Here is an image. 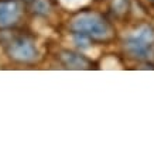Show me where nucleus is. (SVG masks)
<instances>
[{
	"label": "nucleus",
	"instance_id": "nucleus-1",
	"mask_svg": "<svg viewBox=\"0 0 154 154\" xmlns=\"http://www.w3.org/2000/svg\"><path fill=\"white\" fill-rule=\"evenodd\" d=\"M69 27L74 31V34H82L94 41L106 42L115 37V30H113L112 24L102 14L94 13V11L92 13L82 11V13L76 14L71 20Z\"/></svg>",
	"mask_w": 154,
	"mask_h": 154
},
{
	"label": "nucleus",
	"instance_id": "nucleus-2",
	"mask_svg": "<svg viewBox=\"0 0 154 154\" xmlns=\"http://www.w3.org/2000/svg\"><path fill=\"white\" fill-rule=\"evenodd\" d=\"M0 44L5 45L7 55L16 62L31 64L38 58L35 41L28 34L19 31H0Z\"/></svg>",
	"mask_w": 154,
	"mask_h": 154
},
{
	"label": "nucleus",
	"instance_id": "nucleus-3",
	"mask_svg": "<svg viewBox=\"0 0 154 154\" xmlns=\"http://www.w3.org/2000/svg\"><path fill=\"white\" fill-rule=\"evenodd\" d=\"M123 48L133 60H151L154 57V27L150 24H143L134 34L125 38Z\"/></svg>",
	"mask_w": 154,
	"mask_h": 154
},
{
	"label": "nucleus",
	"instance_id": "nucleus-4",
	"mask_svg": "<svg viewBox=\"0 0 154 154\" xmlns=\"http://www.w3.org/2000/svg\"><path fill=\"white\" fill-rule=\"evenodd\" d=\"M24 13L23 0H0V27H13Z\"/></svg>",
	"mask_w": 154,
	"mask_h": 154
},
{
	"label": "nucleus",
	"instance_id": "nucleus-5",
	"mask_svg": "<svg viewBox=\"0 0 154 154\" xmlns=\"http://www.w3.org/2000/svg\"><path fill=\"white\" fill-rule=\"evenodd\" d=\"M60 62L68 69H91L94 62L79 52H74L69 50H64L60 52Z\"/></svg>",
	"mask_w": 154,
	"mask_h": 154
},
{
	"label": "nucleus",
	"instance_id": "nucleus-6",
	"mask_svg": "<svg viewBox=\"0 0 154 154\" xmlns=\"http://www.w3.org/2000/svg\"><path fill=\"white\" fill-rule=\"evenodd\" d=\"M31 9L35 14H40V16H47L50 9H51V5H50V0H33L31 3Z\"/></svg>",
	"mask_w": 154,
	"mask_h": 154
},
{
	"label": "nucleus",
	"instance_id": "nucleus-7",
	"mask_svg": "<svg viewBox=\"0 0 154 154\" xmlns=\"http://www.w3.org/2000/svg\"><path fill=\"white\" fill-rule=\"evenodd\" d=\"M129 6H130V0H112L113 11L119 16L126 13L129 10Z\"/></svg>",
	"mask_w": 154,
	"mask_h": 154
}]
</instances>
